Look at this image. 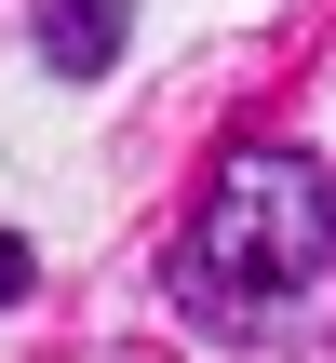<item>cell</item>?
Wrapping results in <instances>:
<instances>
[{
	"label": "cell",
	"instance_id": "1",
	"mask_svg": "<svg viewBox=\"0 0 336 363\" xmlns=\"http://www.w3.org/2000/svg\"><path fill=\"white\" fill-rule=\"evenodd\" d=\"M175 310L202 337H242V350H283V337H323L336 323V175L296 148H242L202 216L175 229Z\"/></svg>",
	"mask_w": 336,
	"mask_h": 363
},
{
	"label": "cell",
	"instance_id": "2",
	"mask_svg": "<svg viewBox=\"0 0 336 363\" xmlns=\"http://www.w3.org/2000/svg\"><path fill=\"white\" fill-rule=\"evenodd\" d=\"M27 40H40V67H54V81H94V67H121L135 13H121V0H40V27H27Z\"/></svg>",
	"mask_w": 336,
	"mask_h": 363
},
{
	"label": "cell",
	"instance_id": "3",
	"mask_svg": "<svg viewBox=\"0 0 336 363\" xmlns=\"http://www.w3.org/2000/svg\"><path fill=\"white\" fill-rule=\"evenodd\" d=\"M27 283H40V256H27V242H13V229H0V310H13V296H27Z\"/></svg>",
	"mask_w": 336,
	"mask_h": 363
}]
</instances>
